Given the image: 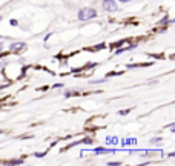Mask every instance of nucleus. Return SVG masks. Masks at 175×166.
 <instances>
[{
  "instance_id": "obj_1",
  "label": "nucleus",
  "mask_w": 175,
  "mask_h": 166,
  "mask_svg": "<svg viewBox=\"0 0 175 166\" xmlns=\"http://www.w3.org/2000/svg\"><path fill=\"white\" fill-rule=\"evenodd\" d=\"M97 15V11L94 8H82L79 11V20L82 22H86V20H91Z\"/></svg>"
},
{
  "instance_id": "obj_10",
  "label": "nucleus",
  "mask_w": 175,
  "mask_h": 166,
  "mask_svg": "<svg viewBox=\"0 0 175 166\" xmlns=\"http://www.w3.org/2000/svg\"><path fill=\"white\" fill-rule=\"evenodd\" d=\"M160 142V138H154V140H151V143H158Z\"/></svg>"
},
{
  "instance_id": "obj_3",
  "label": "nucleus",
  "mask_w": 175,
  "mask_h": 166,
  "mask_svg": "<svg viewBox=\"0 0 175 166\" xmlns=\"http://www.w3.org/2000/svg\"><path fill=\"white\" fill-rule=\"evenodd\" d=\"M103 8L106 11H115L117 9V2L115 0H103Z\"/></svg>"
},
{
  "instance_id": "obj_13",
  "label": "nucleus",
  "mask_w": 175,
  "mask_h": 166,
  "mask_svg": "<svg viewBox=\"0 0 175 166\" xmlns=\"http://www.w3.org/2000/svg\"><path fill=\"white\" fill-rule=\"evenodd\" d=\"M0 49H2V46H0Z\"/></svg>"
},
{
  "instance_id": "obj_4",
  "label": "nucleus",
  "mask_w": 175,
  "mask_h": 166,
  "mask_svg": "<svg viewBox=\"0 0 175 166\" xmlns=\"http://www.w3.org/2000/svg\"><path fill=\"white\" fill-rule=\"evenodd\" d=\"M106 142H108L109 145H114V143H117L118 140H117V137H108V138H106Z\"/></svg>"
},
{
  "instance_id": "obj_11",
  "label": "nucleus",
  "mask_w": 175,
  "mask_h": 166,
  "mask_svg": "<svg viewBox=\"0 0 175 166\" xmlns=\"http://www.w3.org/2000/svg\"><path fill=\"white\" fill-rule=\"evenodd\" d=\"M120 2H131V0H120Z\"/></svg>"
},
{
  "instance_id": "obj_6",
  "label": "nucleus",
  "mask_w": 175,
  "mask_h": 166,
  "mask_svg": "<svg viewBox=\"0 0 175 166\" xmlns=\"http://www.w3.org/2000/svg\"><path fill=\"white\" fill-rule=\"evenodd\" d=\"M95 152H97V154H100V152H101V154H105V152H112V151L105 149V148H97V149H95Z\"/></svg>"
},
{
  "instance_id": "obj_5",
  "label": "nucleus",
  "mask_w": 175,
  "mask_h": 166,
  "mask_svg": "<svg viewBox=\"0 0 175 166\" xmlns=\"http://www.w3.org/2000/svg\"><path fill=\"white\" fill-rule=\"evenodd\" d=\"M5 163H9V165H20V163H23V160L19 159V160H9V162H5Z\"/></svg>"
},
{
  "instance_id": "obj_8",
  "label": "nucleus",
  "mask_w": 175,
  "mask_h": 166,
  "mask_svg": "<svg viewBox=\"0 0 175 166\" xmlns=\"http://www.w3.org/2000/svg\"><path fill=\"white\" fill-rule=\"evenodd\" d=\"M128 112H129V109H123V111H120L118 114H120V116H126Z\"/></svg>"
},
{
  "instance_id": "obj_12",
  "label": "nucleus",
  "mask_w": 175,
  "mask_h": 166,
  "mask_svg": "<svg viewBox=\"0 0 175 166\" xmlns=\"http://www.w3.org/2000/svg\"><path fill=\"white\" fill-rule=\"evenodd\" d=\"M2 132H3V131H0V134H2Z\"/></svg>"
},
{
  "instance_id": "obj_2",
  "label": "nucleus",
  "mask_w": 175,
  "mask_h": 166,
  "mask_svg": "<svg viewBox=\"0 0 175 166\" xmlns=\"http://www.w3.org/2000/svg\"><path fill=\"white\" fill-rule=\"evenodd\" d=\"M25 48H26V43H25V42H17V43H12V45H9V49H11V52H22Z\"/></svg>"
},
{
  "instance_id": "obj_9",
  "label": "nucleus",
  "mask_w": 175,
  "mask_h": 166,
  "mask_svg": "<svg viewBox=\"0 0 175 166\" xmlns=\"http://www.w3.org/2000/svg\"><path fill=\"white\" fill-rule=\"evenodd\" d=\"M169 129H171V131L174 132V131H175V124H174V123H172V124H169Z\"/></svg>"
},
{
  "instance_id": "obj_7",
  "label": "nucleus",
  "mask_w": 175,
  "mask_h": 166,
  "mask_svg": "<svg viewBox=\"0 0 175 166\" xmlns=\"http://www.w3.org/2000/svg\"><path fill=\"white\" fill-rule=\"evenodd\" d=\"M134 143H135L134 138H131V140H125V145H134Z\"/></svg>"
}]
</instances>
